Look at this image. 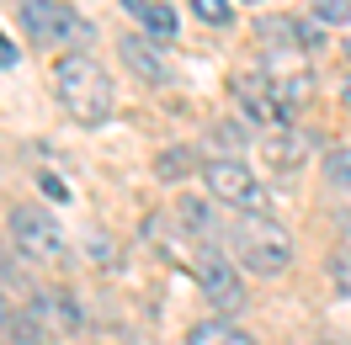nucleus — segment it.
I'll return each instance as SVG.
<instances>
[{"label": "nucleus", "mask_w": 351, "mask_h": 345, "mask_svg": "<svg viewBox=\"0 0 351 345\" xmlns=\"http://www.w3.org/2000/svg\"><path fill=\"white\" fill-rule=\"evenodd\" d=\"M234 96H240V107L256 117V123H266V128H282L293 112L282 107V96H277V86H271V75H234Z\"/></svg>", "instance_id": "6e6552de"}, {"label": "nucleus", "mask_w": 351, "mask_h": 345, "mask_svg": "<svg viewBox=\"0 0 351 345\" xmlns=\"http://www.w3.org/2000/svg\"><path fill=\"white\" fill-rule=\"evenodd\" d=\"M123 11H128L133 22L149 27V38H160V43H171L176 38V11L171 5H160V0H117Z\"/></svg>", "instance_id": "4468645a"}, {"label": "nucleus", "mask_w": 351, "mask_h": 345, "mask_svg": "<svg viewBox=\"0 0 351 345\" xmlns=\"http://www.w3.org/2000/svg\"><path fill=\"white\" fill-rule=\"evenodd\" d=\"M38 186H43V196H53V202H64V196H69V186H64V181H59V175H38Z\"/></svg>", "instance_id": "b1692460"}, {"label": "nucleus", "mask_w": 351, "mask_h": 345, "mask_svg": "<svg viewBox=\"0 0 351 345\" xmlns=\"http://www.w3.org/2000/svg\"><path fill=\"white\" fill-rule=\"evenodd\" d=\"M261 159L271 165V170H298V165L308 159V138L298 128H287V123H282V128H271L261 138Z\"/></svg>", "instance_id": "9b49d317"}, {"label": "nucleus", "mask_w": 351, "mask_h": 345, "mask_svg": "<svg viewBox=\"0 0 351 345\" xmlns=\"http://www.w3.org/2000/svg\"><path fill=\"white\" fill-rule=\"evenodd\" d=\"M27 308H32V319L48 329V340H64L80 329V303L69 298L64 287H38V292H27Z\"/></svg>", "instance_id": "0eeeda50"}, {"label": "nucleus", "mask_w": 351, "mask_h": 345, "mask_svg": "<svg viewBox=\"0 0 351 345\" xmlns=\"http://www.w3.org/2000/svg\"><path fill=\"white\" fill-rule=\"evenodd\" d=\"M192 11H197L202 22H213V27H223L229 16H234V5H229V0H192Z\"/></svg>", "instance_id": "aec40b11"}, {"label": "nucleus", "mask_w": 351, "mask_h": 345, "mask_svg": "<svg viewBox=\"0 0 351 345\" xmlns=\"http://www.w3.org/2000/svg\"><path fill=\"white\" fill-rule=\"evenodd\" d=\"M192 277H197V287L208 292V303H213L219 314H234V308L245 303L240 271L229 266V255H223L219 244H197V255H192Z\"/></svg>", "instance_id": "20e7f679"}, {"label": "nucleus", "mask_w": 351, "mask_h": 345, "mask_svg": "<svg viewBox=\"0 0 351 345\" xmlns=\"http://www.w3.org/2000/svg\"><path fill=\"white\" fill-rule=\"evenodd\" d=\"M0 335H5L11 345H48V329L32 319V308L5 303V292H0Z\"/></svg>", "instance_id": "f8f14e48"}, {"label": "nucleus", "mask_w": 351, "mask_h": 345, "mask_svg": "<svg viewBox=\"0 0 351 345\" xmlns=\"http://www.w3.org/2000/svg\"><path fill=\"white\" fill-rule=\"evenodd\" d=\"M256 5H261V0H256Z\"/></svg>", "instance_id": "bb28decb"}, {"label": "nucleus", "mask_w": 351, "mask_h": 345, "mask_svg": "<svg viewBox=\"0 0 351 345\" xmlns=\"http://www.w3.org/2000/svg\"><path fill=\"white\" fill-rule=\"evenodd\" d=\"M325 175H330V186H346L351 192V149H330L325 154Z\"/></svg>", "instance_id": "6ab92c4d"}, {"label": "nucleus", "mask_w": 351, "mask_h": 345, "mask_svg": "<svg viewBox=\"0 0 351 345\" xmlns=\"http://www.w3.org/2000/svg\"><path fill=\"white\" fill-rule=\"evenodd\" d=\"M154 175L160 181H181V175H192V149H165L154 159Z\"/></svg>", "instance_id": "a211bd4d"}, {"label": "nucleus", "mask_w": 351, "mask_h": 345, "mask_svg": "<svg viewBox=\"0 0 351 345\" xmlns=\"http://www.w3.org/2000/svg\"><path fill=\"white\" fill-rule=\"evenodd\" d=\"M308 16L335 32H351V0H308Z\"/></svg>", "instance_id": "f3484780"}, {"label": "nucleus", "mask_w": 351, "mask_h": 345, "mask_svg": "<svg viewBox=\"0 0 351 345\" xmlns=\"http://www.w3.org/2000/svg\"><path fill=\"white\" fill-rule=\"evenodd\" d=\"M202 181H208V192L219 196V202H234V207H261V181L256 170H245V159L234 154H213L208 165H202Z\"/></svg>", "instance_id": "423d86ee"}, {"label": "nucleus", "mask_w": 351, "mask_h": 345, "mask_svg": "<svg viewBox=\"0 0 351 345\" xmlns=\"http://www.w3.org/2000/svg\"><path fill=\"white\" fill-rule=\"evenodd\" d=\"M16 64V43H5V32H0V69Z\"/></svg>", "instance_id": "393cba45"}, {"label": "nucleus", "mask_w": 351, "mask_h": 345, "mask_svg": "<svg viewBox=\"0 0 351 345\" xmlns=\"http://www.w3.org/2000/svg\"><path fill=\"white\" fill-rule=\"evenodd\" d=\"M256 38H261L266 48H282V53H293V48H314V43H319L314 22H293V16H261V22H256Z\"/></svg>", "instance_id": "9d476101"}, {"label": "nucleus", "mask_w": 351, "mask_h": 345, "mask_svg": "<svg viewBox=\"0 0 351 345\" xmlns=\"http://www.w3.org/2000/svg\"><path fill=\"white\" fill-rule=\"evenodd\" d=\"M319 345H341V340H319Z\"/></svg>", "instance_id": "a878e982"}, {"label": "nucleus", "mask_w": 351, "mask_h": 345, "mask_svg": "<svg viewBox=\"0 0 351 345\" xmlns=\"http://www.w3.org/2000/svg\"><path fill=\"white\" fill-rule=\"evenodd\" d=\"M181 234H186L181 223L171 229L165 218H144V239H149L154 250H160L165 260H186V266H192V255H197V250H186V239H181Z\"/></svg>", "instance_id": "2eb2a0df"}, {"label": "nucleus", "mask_w": 351, "mask_h": 345, "mask_svg": "<svg viewBox=\"0 0 351 345\" xmlns=\"http://www.w3.org/2000/svg\"><path fill=\"white\" fill-rule=\"evenodd\" d=\"M213 149H223V154H240V149H245V133L234 128V123H219V128H213Z\"/></svg>", "instance_id": "412c9836"}, {"label": "nucleus", "mask_w": 351, "mask_h": 345, "mask_svg": "<svg viewBox=\"0 0 351 345\" xmlns=\"http://www.w3.org/2000/svg\"><path fill=\"white\" fill-rule=\"evenodd\" d=\"M229 250L240 255V266L250 277H282L293 266V234H287L277 218L261 213H245L234 229H229Z\"/></svg>", "instance_id": "f03ea898"}, {"label": "nucleus", "mask_w": 351, "mask_h": 345, "mask_svg": "<svg viewBox=\"0 0 351 345\" xmlns=\"http://www.w3.org/2000/svg\"><path fill=\"white\" fill-rule=\"evenodd\" d=\"M176 223L197 239V244H219V218H213V207H208L202 196H181V202H176Z\"/></svg>", "instance_id": "ddd939ff"}, {"label": "nucleus", "mask_w": 351, "mask_h": 345, "mask_svg": "<svg viewBox=\"0 0 351 345\" xmlns=\"http://www.w3.org/2000/svg\"><path fill=\"white\" fill-rule=\"evenodd\" d=\"M330 281L351 298V255H330Z\"/></svg>", "instance_id": "4be33fe9"}, {"label": "nucleus", "mask_w": 351, "mask_h": 345, "mask_svg": "<svg viewBox=\"0 0 351 345\" xmlns=\"http://www.w3.org/2000/svg\"><path fill=\"white\" fill-rule=\"evenodd\" d=\"M186 345H256V340L245 329H234L229 319H202V324H192Z\"/></svg>", "instance_id": "dca6fc26"}, {"label": "nucleus", "mask_w": 351, "mask_h": 345, "mask_svg": "<svg viewBox=\"0 0 351 345\" xmlns=\"http://www.w3.org/2000/svg\"><path fill=\"white\" fill-rule=\"evenodd\" d=\"M22 27L32 43H64V48H90L96 43V27L75 11V5H64V0H22Z\"/></svg>", "instance_id": "7ed1b4c3"}, {"label": "nucleus", "mask_w": 351, "mask_h": 345, "mask_svg": "<svg viewBox=\"0 0 351 345\" xmlns=\"http://www.w3.org/2000/svg\"><path fill=\"white\" fill-rule=\"evenodd\" d=\"M11 239L27 260H59L64 255V234L43 207H11Z\"/></svg>", "instance_id": "39448f33"}, {"label": "nucleus", "mask_w": 351, "mask_h": 345, "mask_svg": "<svg viewBox=\"0 0 351 345\" xmlns=\"http://www.w3.org/2000/svg\"><path fill=\"white\" fill-rule=\"evenodd\" d=\"M53 90H59V107H64L75 123H86V128L107 123L112 80H107V69L96 64L86 48H69V53L53 59Z\"/></svg>", "instance_id": "f257e3e1"}, {"label": "nucleus", "mask_w": 351, "mask_h": 345, "mask_svg": "<svg viewBox=\"0 0 351 345\" xmlns=\"http://www.w3.org/2000/svg\"><path fill=\"white\" fill-rule=\"evenodd\" d=\"M0 287H11V292H32V287H27V277L11 266V260H0Z\"/></svg>", "instance_id": "5701e85b"}, {"label": "nucleus", "mask_w": 351, "mask_h": 345, "mask_svg": "<svg viewBox=\"0 0 351 345\" xmlns=\"http://www.w3.org/2000/svg\"><path fill=\"white\" fill-rule=\"evenodd\" d=\"M123 64L149 86H171V64L160 53V38H123Z\"/></svg>", "instance_id": "1a4fd4ad"}]
</instances>
